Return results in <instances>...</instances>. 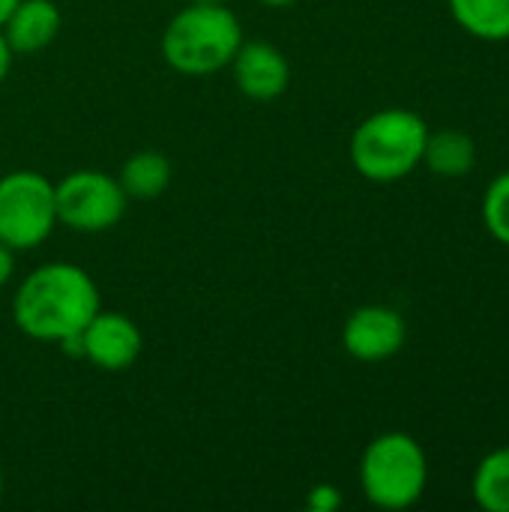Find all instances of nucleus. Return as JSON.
I'll use <instances>...</instances> for the list:
<instances>
[{
    "instance_id": "nucleus-14",
    "label": "nucleus",
    "mask_w": 509,
    "mask_h": 512,
    "mask_svg": "<svg viewBox=\"0 0 509 512\" xmlns=\"http://www.w3.org/2000/svg\"><path fill=\"white\" fill-rule=\"evenodd\" d=\"M471 492L486 512H509V447L489 453L477 465Z\"/></svg>"
},
{
    "instance_id": "nucleus-17",
    "label": "nucleus",
    "mask_w": 509,
    "mask_h": 512,
    "mask_svg": "<svg viewBox=\"0 0 509 512\" xmlns=\"http://www.w3.org/2000/svg\"><path fill=\"white\" fill-rule=\"evenodd\" d=\"M12 273H15V252L6 243H0V288L12 279Z\"/></svg>"
},
{
    "instance_id": "nucleus-12",
    "label": "nucleus",
    "mask_w": 509,
    "mask_h": 512,
    "mask_svg": "<svg viewBox=\"0 0 509 512\" xmlns=\"http://www.w3.org/2000/svg\"><path fill=\"white\" fill-rule=\"evenodd\" d=\"M117 180L126 198L153 201L171 186V162L159 150H138L123 162Z\"/></svg>"
},
{
    "instance_id": "nucleus-3",
    "label": "nucleus",
    "mask_w": 509,
    "mask_h": 512,
    "mask_svg": "<svg viewBox=\"0 0 509 512\" xmlns=\"http://www.w3.org/2000/svg\"><path fill=\"white\" fill-rule=\"evenodd\" d=\"M429 126L408 108L369 114L351 135V162L372 183H396L423 162Z\"/></svg>"
},
{
    "instance_id": "nucleus-4",
    "label": "nucleus",
    "mask_w": 509,
    "mask_h": 512,
    "mask_svg": "<svg viewBox=\"0 0 509 512\" xmlns=\"http://www.w3.org/2000/svg\"><path fill=\"white\" fill-rule=\"evenodd\" d=\"M426 483V453L408 432H384L363 450L360 486L369 504L381 510H408L423 498Z\"/></svg>"
},
{
    "instance_id": "nucleus-2",
    "label": "nucleus",
    "mask_w": 509,
    "mask_h": 512,
    "mask_svg": "<svg viewBox=\"0 0 509 512\" xmlns=\"http://www.w3.org/2000/svg\"><path fill=\"white\" fill-rule=\"evenodd\" d=\"M243 24L225 3H189L162 33V57L180 75H213L231 66Z\"/></svg>"
},
{
    "instance_id": "nucleus-11",
    "label": "nucleus",
    "mask_w": 509,
    "mask_h": 512,
    "mask_svg": "<svg viewBox=\"0 0 509 512\" xmlns=\"http://www.w3.org/2000/svg\"><path fill=\"white\" fill-rule=\"evenodd\" d=\"M423 162L438 177H465L477 165V144L459 129L429 132L423 147Z\"/></svg>"
},
{
    "instance_id": "nucleus-19",
    "label": "nucleus",
    "mask_w": 509,
    "mask_h": 512,
    "mask_svg": "<svg viewBox=\"0 0 509 512\" xmlns=\"http://www.w3.org/2000/svg\"><path fill=\"white\" fill-rule=\"evenodd\" d=\"M18 6V0H0V27H3V21L9 18V12Z\"/></svg>"
},
{
    "instance_id": "nucleus-7",
    "label": "nucleus",
    "mask_w": 509,
    "mask_h": 512,
    "mask_svg": "<svg viewBox=\"0 0 509 512\" xmlns=\"http://www.w3.org/2000/svg\"><path fill=\"white\" fill-rule=\"evenodd\" d=\"M81 339V360L102 372H126L135 366L144 348V336L138 324L120 312H105L99 309L87 327L78 333Z\"/></svg>"
},
{
    "instance_id": "nucleus-13",
    "label": "nucleus",
    "mask_w": 509,
    "mask_h": 512,
    "mask_svg": "<svg viewBox=\"0 0 509 512\" xmlns=\"http://www.w3.org/2000/svg\"><path fill=\"white\" fill-rule=\"evenodd\" d=\"M456 24L486 42L509 39V0H447Z\"/></svg>"
},
{
    "instance_id": "nucleus-6",
    "label": "nucleus",
    "mask_w": 509,
    "mask_h": 512,
    "mask_svg": "<svg viewBox=\"0 0 509 512\" xmlns=\"http://www.w3.org/2000/svg\"><path fill=\"white\" fill-rule=\"evenodd\" d=\"M57 222L81 231L99 234L114 228L126 213V192L117 177L93 168H81L54 183Z\"/></svg>"
},
{
    "instance_id": "nucleus-20",
    "label": "nucleus",
    "mask_w": 509,
    "mask_h": 512,
    "mask_svg": "<svg viewBox=\"0 0 509 512\" xmlns=\"http://www.w3.org/2000/svg\"><path fill=\"white\" fill-rule=\"evenodd\" d=\"M258 3L273 6V9H282V6H291V3H297V0H258Z\"/></svg>"
},
{
    "instance_id": "nucleus-22",
    "label": "nucleus",
    "mask_w": 509,
    "mask_h": 512,
    "mask_svg": "<svg viewBox=\"0 0 509 512\" xmlns=\"http://www.w3.org/2000/svg\"><path fill=\"white\" fill-rule=\"evenodd\" d=\"M0 498H3V474H0Z\"/></svg>"
},
{
    "instance_id": "nucleus-15",
    "label": "nucleus",
    "mask_w": 509,
    "mask_h": 512,
    "mask_svg": "<svg viewBox=\"0 0 509 512\" xmlns=\"http://www.w3.org/2000/svg\"><path fill=\"white\" fill-rule=\"evenodd\" d=\"M483 222L498 243L509 246V171L489 183L483 195Z\"/></svg>"
},
{
    "instance_id": "nucleus-1",
    "label": "nucleus",
    "mask_w": 509,
    "mask_h": 512,
    "mask_svg": "<svg viewBox=\"0 0 509 512\" xmlns=\"http://www.w3.org/2000/svg\"><path fill=\"white\" fill-rule=\"evenodd\" d=\"M99 288L90 273L69 261H51L27 273L12 297L15 327L36 342H63L99 312Z\"/></svg>"
},
{
    "instance_id": "nucleus-8",
    "label": "nucleus",
    "mask_w": 509,
    "mask_h": 512,
    "mask_svg": "<svg viewBox=\"0 0 509 512\" xmlns=\"http://www.w3.org/2000/svg\"><path fill=\"white\" fill-rule=\"evenodd\" d=\"M405 336V318L390 306H360L342 327V345L360 363L396 357L405 345Z\"/></svg>"
},
{
    "instance_id": "nucleus-21",
    "label": "nucleus",
    "mask_w": 509,
    "mask_h": 512,
    "mask_svg": "<svg viewBox=\"0 0 509 512\" xmlns=\"http://www.w3.org/2000/svg\"><path fill=\"white\" fill-rule=\"evenodd\" d=\"M189 3H225V0H189Z\"/></svg>"
},
{
    "instance_id": "nucleus-5",
    "label": "nucleus",
    "mask_w": 509,
    "mask_h": 512,
    "mask_svg": "<svg viewBox=\"0 0 509 512\" xmlns=\"http://www.w3.org/2000/svg\"><path fill=\"white\" fill-rule=\"evenodd\" d=\"M57 225L54 183L39 171H9L0 177V243L12 252L42 246Z\"/></svg>"
},
{
    "instance_id": "nucleus-18",
    "label": "nucleus",
    "mask_w": 509,
    "mask_h": 512,
    "mask_svg": "<svg viewBox=\"0 0 509 512\" xmlns=\"http://www.w3.org/2000/svg\"><path fill=\"white\" fill-rule=\"evenodd\" d=\"M12 48H9V42H6V36L0 33V84L6 81V75H9V66H12Z\"/></svg>"
},
{
    "instance_id": "nucleus-9",
    "label": "nucleus",
    "mask_w": 509,
    "mask_h": 512,
    "mask_svg": "<svg viewBox=\"0 0 509 512\" xmlns=\"http://www.w3.org/2000/svg\"><path fill=\"white\" fill-rule=\"evenodd\" d=\"M231 69H234L237 90L255 102H273L291 84L288 57L264 39H249V42L243 39V45L231 60Z\"/></svg>"
},
{
    "instance_id": "nucleus-16",
    "label": "nucleus",
    "mask_w": 509,
    "mask_h": 512,
    "mask_svg": "<svg viewBox=\"0 0 509 512\" xmlns=\"http://www.w3.org/2000/svg\"><path fill=\"white\" fill-rule=\"evenodd\" d=\"M339 507H342V495H339V489L330 486V483H318V486H312L309 495H306V510L333 512L339 510Z\"/></svg>"
},
{
    "instance_id": "nucleus-10",
    "label": "nucleus",
    "mask_w": 509,
    "mask_h": 512,
    "mask_svg": "<svg viewBox=\"0 0 509 512\" xmlns=\"http://www.w3.org/2000/svg\"><path fill=\"white\" fill-rule=\"evenodd\" d=\"M0 33L6 36L12 54H36L57 39L60 9L54 0H18Z\"/></svg>"
}]
</instances>
